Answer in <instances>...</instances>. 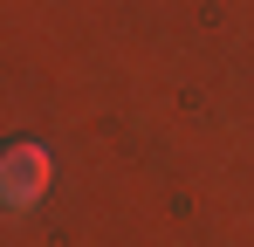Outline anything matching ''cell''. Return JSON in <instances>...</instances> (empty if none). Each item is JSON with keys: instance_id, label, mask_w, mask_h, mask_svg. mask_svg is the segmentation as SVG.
<instances>
[{"instance_id": "cell-1", "label": "cell", "mask_w": 254, "mask_h": 247, "mask_svg": "<svg viewBox=\"0 0 254 247\" xmlns=\"http://www.w3.org/2000/svg\"><path fill=\"white\" fill-rule=\"evenodd\" d=\"M48 185H55V158H48V144H35V137L0 144V206H7V213L42 206Z\"/></svg>"}]
</instances>
